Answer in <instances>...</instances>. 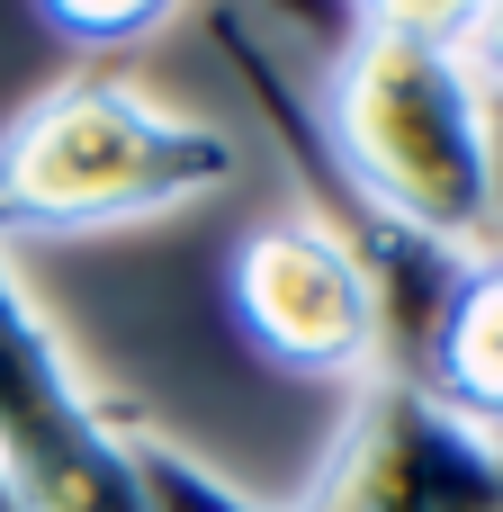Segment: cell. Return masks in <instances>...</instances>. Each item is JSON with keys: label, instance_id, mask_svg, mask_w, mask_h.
Returning a JSON list of instances; mask_svg holds the SVG:
<instances>
[{"label": "cell", "instance_id": "obj_4", "mask_svg": "<svg viewBox=\"0 0 503 512\" xmlns=\"http://www.w3.org/2000/svg\"><path fill=\"white\" fill-rule=\"evenodd\" d=\"M0 468L27 495V512H144V486L126 468V414L72 378L9 252H0Z\"/></svg>", "mask_w": 503, "mask_h": 512}, {"label": "cell", "instance_id": "obj_11", "mask_svg": "<svg viewBox=\"0 0 503 512\" xmlns=\"http://www.w3.org/2000/svg\"><path fill=\"white\" fill-rule=\"evenodd\" d=\"M0 512H27V495L9 486V468H0Z\"/></svg>", "mask_w": 503, "mask_h": 512}, {"label": "cell", "instance_id": "obj_5", "mask_svg": "<svg viewBox=\"0 0 503 512\" xmlns=\"http://www.w3.org/2000/svg\"><path fill=\"white\" fill-rule=\"evenodd\" d=\"M297 512H503V432L414 378H360Z\"/></svg>", "mask_w": 503, "mask_h": 512}, {"label": "cell", "instance_id": "obj_6", "mask_svg": "<svg viewBox=\"0 0 503 512\" xmlns=\"http://www.w3.org/2000/svg\"><path fill=\"white\" fill-rule=\"evenodd\" d=\"M414 387H432L450 414L503 432V243L495 252H468L441 288V315L423 333V360H414Z\"/></svg>", "mask_w": 503, "mask_h": 512}, {"label": "cell", "instance_id": "obj_3", "mask_svg": "<svg viewBox=\"0 0 503 512\" xmlns=\"http://www.w3.org/2000/svg\"><path fill=\"white\" fill-rule=\"evenodd\" d=\"M225 324L243 333L252 360H270L279 378H324V387H360L387 369V315L378 288L351 252V234L315 207L261 216L225 270H216Z\"/></svg>", "mask_w": 503, "mask_h": 512}, {"label": "cell", "instance_id": "obj_7", "mask_svg": "<svg viewBox=\"0 0 503 512\" xmlns=\"http://www.w3.org/2000/svg\"><path fill=\"white\" fill-rule=\"evenodd\" d=\"M126 468L144 486V512H279V504H252L243 486H225L207 459H189L171 432H153L135 414H126Z\"/></svg>", "mask_w": 503, "mask_h": 512}, {"label": "cell", "instance_id": "obj_2", "mask_svg": "<svg viewBox=\"0 0 503 512\" xmlns=\"http://www.w3.org/2000/svg\"><path fill=\"white\" fill-rule=\"evenodd\" d=\"M243 180V135L144 99L117 72H72L0 126V243L9 234H108L198 207Z\"/></svg>", "mask_w": 503, "mask_h": 512}, {"label": "cell", "instance_id": "obj_8", "mask_svg": "<svg viewBox=\"0 0 503 512\" xmlns=\"http://www.w3.org/2000/svg\"><path fill=\"white\" fill-rule=\"evenodd\" d=\"M27 9H36L45 36H63V45H81V54H108V45L162 36L189 0H27Z\"/></svg>", "mask_w": 503, "mask_h": 512}, {"label": "cell", "instance_id": "obj_1", "mask_svg": "<svg viewBox=\"0 0 503 512\" xmlns=\"http://www.w3.org/2000/svg\"><path fill=\"white\" fill-rule=\"evenodd\" d=\"M243 63L279 108H297V126L315 135V162L351 189L360 225L423 234L459 261L503 243V126L495 81L468 45L351 18L306 99L279 90L252 45Z\"/></svg>", "mask_w": 503, "mask_h": 512}, {"label": "cell", "instance_id": "obj_10", "mask_svg": "<svg viewBox=\"0 0 503 512\" xmlns=\"http://www.w3.org/2000/svg\"><path fill=\"white\" fill-rule=\"evenodd\" d=\"M477 63H486V81L503 90V9L486 18V36H477Z\"/></svg>", "mask_w": 503, "mask_h": 512}, {"label": "cell", "instance_id": "obj_9", "mask_svg": "<svg viewBox=\"0 0 503 512\" xmlns=\"http://www.w3.org/2000/svg\"><path fill=\"white\" fill-rule=\"evenodd\" d=\"M495 9L503 0H351V18H369V27H405V36L468 45V54H477V36H486Z\"/></svg>", "mask_w": 503, "mask_h": 512}]
</instances>
